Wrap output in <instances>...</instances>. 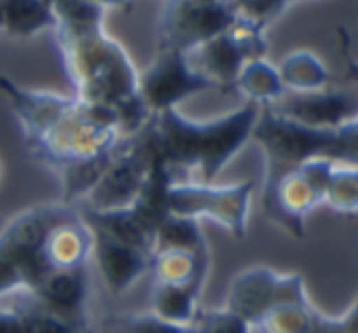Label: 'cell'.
Instances as JSON below:
<instances>
[{
  "label": "cell",
  "instance_id": "7",
  "mask_svg": "<svg viewBox=\"0 0 358 333\" xmlns=\"http://www.w3.org/2000/svg\"><path fill=\"white\" fill-rule=\"evenodd\" d=\"M234 21L227 2L168 0L159 20V47L191 52L224 34Z\"/></svg>",
  "mask_w": 358,
  "mask_h": 333
},
{
  "label": "cell",
  "instance_id": "9",
  "mask_svg": "<svg viewBox=\"0 0 358 333\" xmlns=\"http://www.w3.org/2000/svg\"><path fill=\"white\" fill-rule=\"evenodd\" d=\"M280 304H308L304 281L297 274H280L269 267H252L233 281L227 307L248 325H259Z\"/></svg>",
  "mask_w": 358,
  "mask_h": 333
},
{
  "label": "cell",
  "instance_id": "33",
  "mask_svg": "<svg viewBox=\"0 0 358 333\" xmlns=\"http://www.w3.org/2000/svg\"><path fill=\"white\" fill-rule=\"evenodd\" d=\"M91 2L98 3L100 7L107 9V7H122L126 3V0H91Z\"/></svg>",
  "mask_w": 358,
  "mask_h": 333
},
{
  "label": "cell",
  "instance_id": "13",
  "mask_svg": "<svg viewBox=\"0 0 358 333\" xmlns=\"http://www.w3.org/2000/svg\"><path fill=\"white\" fill-rule=\"evenodd\" d=\"M91 232H93L91 257L96 262L98 271L110 292H126L136 279L149 272L152 255L128 246L94 227H91Z\"/></svg>",
  "mask_w": 358,
  "mask_h": 333
},
{
  "label": "cell",
  "instance_id": "12",
  "mask_svg": "<svg viewBox=\"0 0 358 333\" xmlns=\"http://www.w3.org/2000/svg\"><path fill=\"white\" fill-rule=\"evenodd\" d=\"M93 251V232L79 209L72 208L51 225L41 248L45 269L84 267Z\"/></svg>",
  "mask_w": 358,
  "mask_h": 333
},
{
  "label": "cell",
  "instance_id": "35",
  "mask_svg": "<svg viewBox=\"0 0 358 333\" xmlns=\"http://www.w3.org/2000/svg\"><path fill=\"white\" fill-rule=\"evenodd\" d=\"M205 2H226V0H205Z\"/></svg>",
  "mask_w": 358,
  "mask_h": 333
},
{
  "label": "cell",
  "instance_id": "6",
  "mask_svg": "<svg viewBox=\"0 0 358 333\" xmlns=\"http://www.w3.org/2000/svg\"><path fill=\"white\" fill-rule=\"evenodd\" d=\"M156 159L147 126L136 135L122 138L105 173L84 199V206L94 209L129 206Z\"/></svg>",
  "mask_w": 358,
  "mask_h": 333
},
{
  "label": "cell",
  "instance_id": "21",
  "mask_svg": "<svg viewBox=\"0 0 358 333\" xmlns=\"http://www.w3.org/2000/svg\"><path fill=\"white\" fill-rule=\"evenodd\" d=\"M157 250H208L199 220L168 213L154 232V251Z\"/></svg>",
  "mask_w": 358,
  "mask_h": 333
},
{
  "label": "cell",
  "instance_id": "14",
  "mask_svg": "<svg viewBox=\"0 0 358 333\" xmlns=\"http://www.w3.org/2000/svg\"><path fill=\"white\" fill-rule=\"evenodd\" d=\"M30 293L42 307L65 318V314L79 311L86 300V269H48Z\"/></svg>",
  "mask_w": 358,
  "mask_h": 333
},
{
  "label": "cell",
  "instance_id": "2",
  "mask_svg": "<svg viewBox=\"0 0 358 333\" xmlns=\"http://www.w3.org/2000/svg\"><path fill=\"white\" fill-rule=\"evenodd\" d=\"M261 107L247 103L210 121H194L177 108L150 117L147 129L156 156L170 171H196L199 182L213 184L224 168L245 147L254 131Z\"/></svg>",
  "mask_w": 358,
  "mask_h": 333
},
{
  "label": "cell",
  "instance_id": "5",
  "mask_svg": "<svg viewBox=\"0 0 358 333\" xmlns=\"http://www.w3.org/2000/svg\"><path fill=\"white\" fill-rule=\"evenodd\" d=\"M254 188L252 180L234 185L173 180L168 191V212L194 220L208 219L233 237L243 239Z\"/></svg>",
  "mask_w": 358,
  "mask_h": 333
},
{
  "label": "cell",
  "instance_id": "10",
  "mask_svg": "<svg viewBox=\"0 0 358 333\" xmlns=\"http://www.w3.org/2000/svg\"><path fill=\"white\" fill-rule=\"evenodd\" d=\"M324 202V191L299 166L278 173H266L262 208L266 216L296 239L306 236L304 220Z\"/></svg>",
  "mask_w": 358,
  "mask_h": 333
},
{
  "label": "cell",
  "instance_id": "19",
  "mask_svg": "<svg viewBox=\"0 0 358 333\" xmlns=\"http://www.w3.org/2000/svg\"><path fill=\"white\" fill-rule=\"evenodd\" d=\"M2 31L13 37H31L55 28V16L44 0H0Z\"/></svg>",
  "mask_w": 358,
  "mask_h": 333
},
{
  "label": "cell",
  "instance_id": "15",
  "mask_svg": "<svg viewBox=\"0 0 358 333\" xmlns=\"http://www.w3.org/2000/svg\"><path fill=\"white\" fill-rule=\"evenodd\" d=\"M187 58L191 65L215 87H234L241 66L247 63L227 30L187 52Z\"/></svg>",
  "mask_w": 358,
  "mask_h": 333
},
{
  "label": "cell",
  "instance_id": "23",
  "mask_svg": "<svg viewBox=\"0 0 358 333\" xmlns=\"http://www.w3.org/2000/svg\"><path fill=\"white\" fill-rule=\"evenodd\" d=\"M196 302L198 295L192 290L156 283L152 295V314L166 323L189 327L196 318Z\"/></svg>",
  "mask_w": 358,
  "mask_h": 333
},
{
  "label": "cell",
  "instance_id": "18",
  "mask_svg": "<svg viewBox=\"0 0 358 333\" xmlns=\"http://www.w3.org/2000/svg\"><path fill=\"white\" fill-rule=\"evenodd\" d=\"M234 87L245 98H248L250 103L259 105V107L275 103L285 94L278 68L266 61L264 58L250 59L245 63L234 80Z\"/></svg>",
  "mask_w": 358,
  "mask_h": 333
},
{
  "label": "cell",
  "instance_id": "20",
  "mask_svg": "<svg viewBox=\"0 0 358 333\" xmlns=\"http://www.w3.org/2000/svg\"><path fill=\"white\" fill-rule=\"evenodd\" d=\"M283 87L292 93H310L324 89L331 73L317 54L310 51H297L283 58L278 66Z\"/></svg>",
  "mask_w": 358,
  "mask_h": 333
},
{
  "label": "cell",
  "instance_id": "4",
  "mask_svg": "<svg viewBox=\"0 0 358 333\" xmlns=\"http://www.w3.org/2000/svg\"><path fill=\"white\" fill-rule=\"evenodd\" d=\"M357 133L358 121L341 128H317L285 117L264 105L259 110L250 140L264 154L266 173H278L315 157L357 164Z\"/></svg>",
  "mask_w": 358,
  "mask_h": 333
},
{
  "label": "cell",
  "instance_id": "24",
  "mask_svg": "<svg viewBox=\"0 0 358 333\" xmlns=\"http://www.w3.org/2000/svg\"><path fill=\"white\" fill-rule=\"evenodd\" d=\"M324 202L343 215H355L358 209L357 164H334L327 188H325Z\"/></svg>",
  "mask_w": 358,
  "mask_h": 333
},
{
  "label": "cell",
  "instance_id": "32",
  "mask_svg": "<svg viewBox=\"0 0 358 333\" xmlns=\"http://www.w3.org/2000/svg\"><path fill=\"white\" fill-rule=\"evenodd\" d=\"M0 333H21V314L16 309H0Z\"/></svg>",
  "mask_w": 358,
  "mask_h": 333
},
{
  "label": "cell",
  "instance_id": "30",
  "mask_svg": "<svg viewBox=\"0 0 358 333\" xmlns=\"http://www.w3.org/2000/svg\"><path fill=\"white\" fill-rule=\"evenodd\" d=\"M115 333H184L187 327L166 323L154 314L121 318L114 323Z\"/></svg>",
  "mask_w": 358,
  "mask_h": 333
},
{
  "label": "cell",
  "instance_id": "34",
  "mask_svg": "<svg viewBox=\"0 0 358 333\" xmlns=\"http://www.w3.org/2000/svg\"><path fill=\"white\" fill-rule=\"evenodd\" d=\"M0 31H2V3H0Z\"/></svg>",
  "mask_w": 358,
  "mask_h": 333
},
{
  "label": "cell",
  "instance_id": "17",
  "mask_svg": "<svg viewBox=\"0 0 358 333\" xmlns=\"http://www.w3.org/2000/svg\"><path fill=\"white\" fill-rule=\"evenodd\" d=\"M79 213L87 225L103 230L105 234L128 246L149 255L154 253V230L136 215L131 206L110 209H94L84 206Z\"/></svg>",
  "mask_w": 358,
  "mask_h": 333
},
{
  "label": "cell",
  "instance_id": "1",
  "mask_svg": "<svg viewBox=\"0 0 358 333\" xmlns=\"http://www.w3.org/2000/svg\"><path fill=\"white\" fill-rule=\"evenodd\" d=\"M24 147L35 163L55 173L63 201L86 199L110 164L122 136L110 105L38 91L0 75Z\"/></svg>",
  "mask_w": 358,
  "mask_h": 333
},
{
  "label": "cell",
  "instance_id": "27",
  "mask_svg": "<svg viewBox=\"0 0 358 333\" xmlns=\"http://www.w3.org/2000/svg\"><path fill=\"white\" fill-rule=\"evenodd\" d=\"M234 16L266 24L283 13L294 0H226Z\"/></svg>",
  "mask_w": 358,
  "mask_h": 333
},
{
  "label": "cell",
  "instance_id": "25",
  "mask_svg": "<svg viewBox=\"0 0 358 333\" xmlns=\"http://www.w3.org/2000/svg\"><path fill=\"white\" fill-rule=\"evenodd\" d=\"M264 333H315V314L308 304H280L262 316Z\"/></svg>",
  "mask_w": 358,
  "mask_h": 333
},
{
  "label": "cell",
  "instance_id": "36",
  "mask_svg": "<svg viewBox=\"0 0 358 333\" xmlns=\"http://www.w3.org/2000/svg\"><path fill=\"white\" fill-rule=\"evenodd\" d=\"M44 2H45V3H48V6H51V3H52V2H55V0H44Z\"/></svg>",
  "mask_w": 358,
  "mask_h": 333
},
{
  "label": "cell",
  "instance_id": "31",
  "mask_svg": "<svg viewBox=\"0 0 358 333\" xmlns=\"http://www.w3.org/2000/svg\"><path fill=\"white\" fill-rule=\"evenodd\" d=\"M315 333H357V309L352 307L341 320H324L315 314Z\"/></svg>",
  "mask_w": 358,
  "mask_h": 333
},
{
  "label": "cell",
  "instance_id": "16",
  "mask_svg": "<svg viewBox=\"0 0 358 333\" xmlns=\"http://www.w3.org/2000/svg\"><path fill=\"white\" fill-rule=\"evenodd\" d=\"M149 271L157 285L184 286L199 295L208 271V250H157L150 257Z\"/></svg>",
  "mask_w": 358,
  "mask_h": 333
},
{
  "label": "cell",
  "instance_id": "28",
  "mask_svg": "<svg viewBox=\"0 0 358 333\" xmlns=\"http://www.w3.org/2000/svg\"><path fill=\"white\" fill-rule=\"evenodd\" d=\"M189 327L194 333H250V325L229 309L196 313Z\"/></svg>",
  "mask_w": 358,
  "mask_h": 333
},
{
  "label": "cell",
  "instance_id": "22",
  "mask_svg": "<svg viewBox=\"0 0 358 333\" xmlns=\"http://www.w3.org/2000/svg\"><path fill=\"white\" fill-rule=\"evenodd\" d=\"M49 7L56 34H83L103 27L105 9L91 0H55Z\"/></svg>",
  "mask_w": 358,
  "mask_h": 333
},
{
  "label": "cell",
  "instance_id": "26",
  "mask_svg": "<svg viewBox=\"0 0 358 333\" xmlns=\"http://www.w3.org/2000/svg\"><path fill=\"white\" fill-rule=\"evenodd\" d=\"M264 28L262 24L254 23V21L243 20V17L234 16V21L231 27L227 28V34L238 45L241 54L245 56L247 61L250 59L264 58L266 52V37H264Z\"/></svg>",
  "mask_w": 358,
  "mask_h": 333
},
{
  "label": "cell",
  "instance_id": "11",
  "mask_svg": "<svg viewBox=\"0 0 358 333\" xmlns=\"http://www.w3.org/2000/svg\"><path fill=\"white\" fill-rule=\"evenodd\" d=\"M278 114L317 128H341L358 121V103L355 94L348 91L318 89L310 93L283 94L275 103L268 105Z\"/></svg>",
  "mask_w": 358,
  "mask_h": 333
},
{
  "label": "cell",
  "instance_id": "8",
  "mask_svg": "<svg viewBox=\"0 0 358 333\" xmlns=\"http://www.w3.org/2000/svg\"><path fill=\"white\" fill-rule=\"evenodd\" d=\"M213 87L191 65L185 52L166 47H159L149 68L138 75V94L152 115L177 108L187 98Z\"/></svg>",
  "mask_w": 358,
  "mask_h": 333
},
{
  "label": "cell",
  "instance_id": "3",
  "mask_svg": "<svg viewBox=\"0 0 358 333\" xmlns=\"http://www.w3.org/2000/svg\"><path fill=\"white\" fill-rule=\"evenodd\" d=\"M56 40L63 73L76 96L114 107L138 93V72L131 58L103 27L83 34H56Z\"/></svg>",
  "mask_w": 358,
  "mask_h": 333
},
{
  "label": "cell",
  "instance_id": "29",
  "mask_svg": "<svg viewBox=\"0 0 358 333\" xmlns=\"http://www.w3.org/2000/svg\"><path fill=\"white\" fill-rule=\"evenodd\" d=\"M37 306L35 307L34 304L31 309H20L14 306V309L21 314V333H72L65 318L51 313L38 302Z\"/></svg>",
  "mask_w": 358,
  "mask_h": 333
}]
</instances>
